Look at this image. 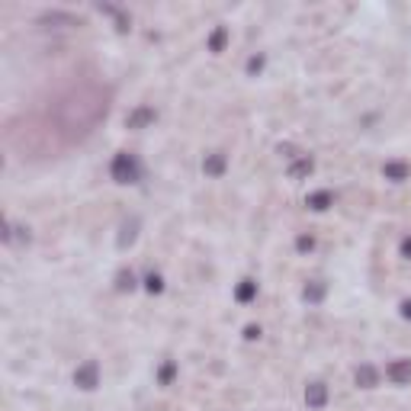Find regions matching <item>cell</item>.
I'll return each instance as SVG.
<instances>
[{
	"label": "cell",
	"instance_id": "obj_4",
	"mask_svg": "<svg viewBox=\"0 0 411 411\" xmlns=\"http://www.w3.org/2000/svg\"><path fill=\"white\" fill-rule=\"evenodd\" d=\"M93 370H96V366L90 363V366H87V370H84V373H77V379H84V382H87V389H90V385H93Z\"/></svg>",
	"mask_w": 411,
	"mask_h": 411
},
{
	"label": "cell",
	"instance_id": "obj_5",
	"mask_svg": "<svg viewBox=\"0 0 411 411\" xmlns=\"http://www.w3.org/2000/svg\"><path fill=\"white\" fill-rule=\"evenodd\" d=\"M356 379H363V382L370 385V382H376V373H373L370 366H363V373H356Z\"/></svg>",
	"mask_w": 411,
	"mask_h": 411
},
{
	"label": "cell",
	"instance_id": "obj_1",
	"mask_svg": "<svg viewBox=\"0 0 411 411\" xmlns=\"http://www.w3.org/2000/svg\"><path fill=\"white\" fill-rule=\"evenodd\" d=\"M135 174H138L135 158H129V154H119V158L113 161V177H116L119 183H132V180H135Z\"/></svg>",
	"mask_w": 411,
	"mask_h": 411
},
{
	"label": "cell",
	"instance_id": "obj_3",
	"mask_svg": "<svg viewBox=\"0 0 411 411\" xmlns=\"http://www.w3.org/2000/svg\"><path fill=\"white\" fill-rule=\"evenodd\" d=\"M392 376L402 382V379H408L411 376V363H405V366H392Z\"/></svg>",
	"mask_w": 411,
	"mask_h": 411
},
{
	"label": "cell",
	"instance_id": "obj_2",
	"mask_svg": "<svg viewBox=\"0 0 411 411\" xmlns=\"http://www.w3.org/2000/svg\"><path fill=\"white\" fill-rule=\"evenodd\" d=\"M305 398H308L312 405H322V402H324V385H322V382H315L312 389L305 392Z\"/></svg>",
	"mask_w": 411,
	"mask_h": 411
}]
</instances>
